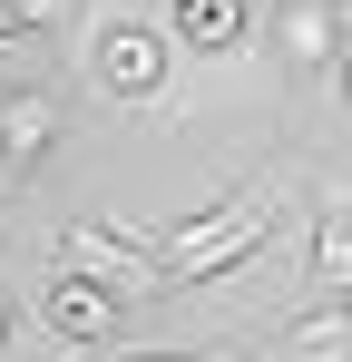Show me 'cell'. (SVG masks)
I'll list each match as a JSON object with an SVG mask.
<instances>
[{"instance_id":"10","label":"cell","mask_w":352,"mask_h":362,"mask_svg":"<svg viewBox=\"0 0 352 362\" xmlns=\"http://www.w3.org/2000/svg\"><path fill=\"white\" fill-rule=\"evenodd\" d=\"M0 343H10V294H0Z\"/></svg>"},{"instance_id":"7","label":"cell","mask_w":352,"mask_h":362,"mask_svg":"<svg viewBox=\"0 0 352 362\" xmlns=\"http://www.w3.org/2000/svg\"><path fill=\"white\" fill-rule=\"evenodd\" d=\"M245 0H167V40L176 49H196V59H225V49H245Z\"/></svg>"},{"instance_id":"1","label":"cell","mask_w":352,"mask_h":362,"mask_svg":"<svg viewBox=\"0 0 352 362\" xmlns=\"http://www.w3.org/2000/svg\"><path fill=\"white\" fill-rule=\"evenodd\" d=\"M274 216H284V186H274V177H254V186H235L225 206H206V216L167 226V235H157V303L186 294V284H216V274H235L254 245L274 235Z\"/></svg>"},{"instance_id":"2","label":"cell","mask_w":352,"mask_h":362,"mask_svg":"<svg viewBox=\"0 0 352 362\" xmlns=\"http://www.w3.org/2000/svg\"><path fill=\"white\" fill-rule=\"evenodd\" d=\"M59 264L88 274V284H108L117 303H157V235L147 226H69Z\"/></svg>"},{"instance_id":"5","label":"cell","mask_w":352,"mask_h":362,"mask_svg":"<svg viewBox=\"0 0 352 362\" xmlns=\"http://www.w3.org/2000/svg\"><path fill=\"white\" fill-rule=\"evenodd\" d=\"M59 127H69V108H59L49 88H0V177L40 167L59 147Z\"/></svg>"},{"instance_id":"6","label":"cell","mask_w":352,"mask_h":362,"mask_svg":"<svg viewBox=\"0 0 352 362\" xmlns=\"http://www.w3.org/2000/svg\"><path fill=\"white\" fill-rule=\"evenodd\" d=\"M264 362H352V303L343 294H313L293 323H274Z\"/></svg>"},{"instance_id":"3","label":"cell","mask_w":352,"mask_h":362,"mask_svg":"<svg viewBox=\"0 0 352 362\" xmlns=\"http://www.w3.org/2000/svg\"><path fill=\"white\" fill-rule=\"evenodd\" d=\"M88 78L108 88L117 108H147V98L167 88V40L137 30V20H98V30H88Z\"/></svg>"},{"instance_id":"4","label":"cell","mask_w":352,"mask_h":362,"mask_svg":"<svg viewBox=\"0 0 352 362\" xmlns=\"http://www.w3.org/2000/svg\"><path fill=\"white\" fill-rule=\"evenodd\" d=\"M40 323H49L59 343H78V353H98V343H117V323H127V303H117L108 284H88V274H69V264H59L49 284H40Z\"/></svg>"},{"instance_id":"9","label":"cell","mask_w":352,"mask_h":362,"mask_svg":"<svg viewBox=\"0 0 352 362\" xmlns=\"http://www.w3.org/2000/svg\"><path fill=\"white\" fill-rule=\"evenodd\" d=\"M352 284V206L343 186H323V206H313V294H343Z\"/></svg>"},{"instance_id":"8","label":"cell","mask_w":352,"mask_h":362,"mask_svg":"<svg viewBox=\"0 0 352 362\" xmlns=\"http://www.w3.org/2000/svg\"><path fill=\"white\" fill-rule=\"evenodd\" d=\"M333 49H343V0H293V10H284V59L323 78Z\"/></svg>"}]
</instances>
